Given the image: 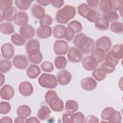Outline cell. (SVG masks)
<instances>
[{
    "instance_id": "7",
    "label": "cell",
    "mask_w": 123,
    "mask_h": 123,
    "mask_svg": "<svg viewBox=\"0 0 123 123\" xmlns=\"http://www.w3.org/2000/svg\"><path fill=\"white\" fill-rule=\"evenodd\" d=\"M12 62L13 65L19 70H25L29 65V60L25 55H15Z\"/></svg>"
},
{
    "instance_id": "56",
    "label": "cell",
    "mask_w": 123,
    "mask_h": 123,
    "mask_svg": "<svg viewBox=\"0 0 123 123\" xmlns=\"http://www.w3.org/2000/svg\"><path fill=\"white\" fill-rule=\"evenodd\" d=\"M86 3L89 7L95 8L98 4L99 1L98 0H86Z\"/></svg>"
},
{
    "instance_id": "18",
    "label": "cell",
    "mask_w": 123,
    "mask_h": 123,
    "mask_svg": "<svg viewBox=\"0 0 123 123\" xmlns=\"http://www.w3.org/2000/svg\"><path fill=\"white\" fill-rule=\"evenodd\" d=\"M36 33L37 36L40 38H48L52 34V28L50 26H40L37 28Z\"/></svg>"
},
{
    "instance_id": "1",
    "label": "cell",
    "mask_w": 123,
    "mask_h": 123,
    "mask_svg": "<svg viewBox=\"0 0 123 123\" xmlns=\"http://www.w3.org/2000/svg\"><path fill=\"white\" fill-rule=\"evenodd\" d=\"M74 45L78 48L83 53L88 54L94 49L95 42L92 38L87 37L83 33H77L73 40Z\"/></svg>"
},
{
    "instance_id": "21",
    "label": "cell",
    "mask_w": 123,
    "mask_h": 123,
    "mask_svg": "<svg viewBox=\"0 0 123 123\" xmlns=\"http://www.w3.org/2000/svg\"><path fill=\"white\" fill-rule=\"evenodd\" d=\"M27 76L31 79H35L38 77L41 73L40 67L35 64H31L29 66L26 71Z\"/></svg>"
},
{
    "instance_id": "28",
    "label": "cell",
    "mask_w": 123,
    "mask_h": 123,
    "mask_svg": "<svg viewBox=\"0 0 123 123\" xmlns=\"http://www.w3.org/2000/svg\"><path fill=\"white\" fill-rule=\"evenodd\" d=\"M78 109L79 105L76 101L72 99H69L66 101L65 110L67 112L74 113Z\"/></svg>"
},
{
    "instance_id": "53",
    "label": "cell",
    "mask_w": 123,
    "mask_h": 123,
    "mask_svg": "<svg viewBox=\"0 0 123 123\" xmlns=\"http://www.w3.org/2000/svg\"><path fill=\"white\" fill-rule=\"evenodd\" d=\"M112 9L115 10H119L122 7H123V1L122 0H111Z\"/></svg>"
},
{
    "instance_id": "26",
    "label": "cell",
    "mask_w": 123,
    "mask_h": 123,
    "mask_svg": "<svg viewBox=\"0 0 123 123\" xmlns=\"http://www.w3.org/2000/svg\"><path fill=\"white\" fill-rule=\"evenodd\" d=\"M25 48L27 53L32 50H40V45L38 40L36 39H32L27 42Z\"/></svg>"
},
{
    "instance_id": "37",
    "label": "cell",
    "mask_w": 123,
    "mask_h": 123,
    "mask_svg": "<svg viewBox=\"0 0 123 123\" xmlns=\"http://www.w3.org/2000/svg\"><path fill=\"white\" fill-rule=\"evenodd\" d=\"M67 28L72 30L75 34L79 33L83 30V27L81 24L76 20H73L70 22L68 24Z\"/></svg>"
},
{
    "instance_id": "19",
    "label": "cell",
    "mask_w": 123,
    "mask_h": 123,
    "mask_svg": "<svg viewBox=\"0 0 123 123\" xmlns=\"http://www.w3.org/2000/svg\"><path fill=\"white\" fill-rule=\"evenodd\" d=\"M31 11L33 16L38 19H41L46 14L45 9L38 4H34Z\"/></svg>"
},
{
    "instance_id": "15",
    "label": "cell",
    "mask_w": 123,
    "mask_h": 123,
    "mask_svg": "<svg viewBox=\"0 0 123 123\" xmlns=\"http://www.w3.org/2000/svg\"><path fill=\"white\" fill-rule=\"evenodd\" d=\"M97 86V82L92 77H86L82 79L81 81V86L85 90L92 91Z\"/></svg>"
},
{
    "instance_id": "11",
    "label": "cell",
    "mask_w": 123,
    "mask_h": 123,
    "mask_svg": "<svg viewBox=\"0 0 123 123\" xmlns=\"http://www.w3.org/2000/svg\"><path fill=\"white\" fill-rule=\"evenodd\" d=\"M20 34L25 39H29L34 37L35 35V30L34 28L29 24H25L19 29Z\"/></svg>"
},
{
    "instance_id": "31",
    "label": "cell",
    "mask_w": 123,
    "mask_h": 123,
    "mask_svg": "<svg viewBox=\"0 0 123 123\" xmlns=\"http://www.w3.org/2000/svg\"><path fill=\"white\" fill-rule=\"evenodd\" d=\"M112 55L118 60H122L123 57V44H117L114 45L111 51H110Z\"/></svg>"
},
{
    "instance_id": "48",
    "label": "cell",
    "mask_w": 123,
    "mask_h": 123,
    "mask_svg": "<svg viewBox=\"0 0 123 123\" xmlns=\"http://www.w3.org/2000/svg\"><path fill=\"white\" fill-rule=\"evenodd\" d=\"M122 117L120 112L117 111H115L108 122L109 123H120L122 122Z\"/></svg>"
},
{
    "instance_id": "6",
    "label": "cell",
    "mask_w": 123,
    "mask_h": 123,
    "mask_svg": "<svg viewBox=\"0 0 123 123\" xmlns=\"http://www.w3.org/2000/svg\"><path fill=\"white\" fill-rule=\"evenodd\" d=\"M68 44L64 40L58 39L54 43L53 50L57 55H65L68 50Z\"/></svg>"
},
{
    "instance_id": "43",
    "label": "cell",
    "mask_w": 123,
    "mask_h": 123,
    "mask_svg": "<svg viewBox=\"0 0 123 123\" xmlns=\"http://www.w3.org/2000/svg\"><path fill=\"white\" fill-rule=\"evenodd\" d=\"M90 8L88 6V5L85 2L81 3L78 7V12L79 14L82 17L85 18L86 16L90 10Z\"/></svg>"
},
{
    "instance_id": "5",
    "label": "cell",
    "mask_w": 123,
    "mask_h": 123,
    "mask_svg": "<svg viewBox=\"0 0 123 123\" xmlns=\"http://www.w3.org/2000/svg\"><path fill=\"white\" fill-rule=\"evenodd\" d=\"M46 103L48 104L50 109L54 111L61 112L64 109L63 101L58 97V94L51 98Z\"/></svg>"
},
{
    "instance_id": "46",
    "label": "cell",
    "mask_w": 123,
    "mask_h": 123,
    "mask_svg": "<svg viewBox=\"0 0 123 123\" xmlns=\"http://www.w3.org/2000/svg\"><path fill=\"white\" fill-rule=\"evenodd\" d=\"M40 67L43 71L47 73L51 72L54 69V65L52 63L49 61L43 62L40 65Z\"/></svg>"
},
{
    "instance_id": "12",
    "label": "cell",
    "mask_w": 123,
    "mask_h": 123,
    "mask_svg": "<svg viewBox=\"0 0 123 123\" xmlns=\"http://www.w3.org/2000/svg\"><path fill=\"white\" fill-rule=\"evenodd\" d=\"M72 74L68 71L62 70L57 74V79L58 82L61 86H66L71 81Z\"/></svg>"
},
{
    "instance_id": "61",
    "label": "cell",
    "mask_w": 123,
    "mask_h": 123,
    "mask_svg": "<svg viewBox=\"0 0 123 123\" xmlns=\"http://www.w3.org/2000/svg\"><path fill=\"white\" fill-rule=\"evenodd\" d=\"M5 83V76L2 74V73H0V86H2Z\"/></svg>"
},
{
    "instance_id": "59",
    "label": "cell",
    "mask_w": 123,
    "mask_h": 123,
    "mask_svg": "<svg viewBox=\"0 0 123 123\" xmlns=\"http://www.w3.org/2000/svg\"><path fill=\"white\" fill-rule=\"evenodd\" d=\"M40 5L43 6H47L49 5L50 3V0H37L36 1Z\"/></svg>"
},
{
    "instance_id": "49",
    "label": "cell",
    "mask_w": 123,
    "mask_h": 123,
    "mask_svg": "<svg viewBox=\"0 0 123 123\" xmlns=\"http://www.w3.org/2000/svg\"><path fill=\"white\" fill-rule=\"evenodd\" d=\"M74 122L77 123H83L85 122V116L81 112H77L73 114Z\"/></svg>"
},
{
    "instance_id": "57",
    "label": "cell",
    "mask_w": 123,
    "mask_h": 123,
    "mask_svg": "<svg viewBox=\"0 0 123 123\" xmlns=\"http://www.w3.org/2000/svg\"><path fill=\"white\" fill-rule=\"evenodd\" d=\"M39 123V120L35 117H31L26 119L25 123Z\"/></svg>"
},
{
    "instance_id": "60",
    "label": "cell",
    "mask_w": 123,
    "mask_h": 123,
    "mask_svg": "<svg viewBox=\"0 0 123 123\" xmlns=\"http://www.w3.org/2000/svg\"><path fill=\"white\" fill-rule=\"evenodd\" d=\"M25 120H26L25 118L18 116L16 118H15L14 122L15 123H25Z\"/></svg>"
},
{
    "instance_id": "27",
    "label": "cell",
    "mask_w": 123,
    "mask_h": 123,
    "mask_svg": "<svg viewBox=\"0 0 123 123\" xmlns=\"http://www.w3.org/2000/svg\"><path fill=\"white\" fill-rule=\"evenodd\" d=\"M90 55L94 58L98 63L101 62L105 58V52L101 49L96 48L91 51Z\"/></svg>"
},
{
    "instance_id": "58",
    "label": "cell",
    "mask_w": 123,
    "mask_h": 123,
    "mask_svg": "<svg viewBox=\"0 0 123 123\" xmlns=\"http://www.w3.org/2000/svg\"><path fill=\"white\" fill-rule=\"evenodd\" d=\"M0 122L1 123H12V119L9 116H4L1 118Z\"/></svg>"
},
{
    "instance_id": "14",
    "label": "cell",
    "mask_w": 123,
    "mask_h": 123,
    "mask_svg": "<svg viewBox=\"0 0 123 123\" xmlns=\"http://www.w3.org/2000/svg\"><path fill=\"white\" fill-rule=\"evenodd\" d=\"M18 90L19 93L23 96L28 97L33 94L34 89L30 83L27 81H24L19 84Z\"/></svg>"
},
{
    "instance_id": "22",
    "label": "cell",
    "mask_w": 123,
    "mask_h": 123,
    "mask_svg": "<svg viewBox=\"0 0 123 123\" xmlns=\"http://www.w3.org/2000/svg\"><path fill=\"white\" fill-rule=\"evenodd\" d=\"M28 16L27 13L24 11H20L18 12L14 20V23L17 25L22 26L27 24L28 21Z\"/></svg>"
},
{
    "instance_id": "36",
    "label": "cell",
    "mask_w": 123,
    "mask_h": 123,
    "mask_svg": "<svg viewBox=\"0 0 123 123\" xmlns=\"http://www.w3.org/2000/svg\"><path fill=\"white\" fill-rule=\"evenodd\" d=\"M106 74H107L101 68V67H98L93 70L92 73V75L97 81H101L105 78Z\"/></svg>"
},
{
    "instance_id": "35",
    "label": "cell",
    "mask_w": 123,
    "mask_h": 123,
    "mask_svg": "<svg viewBox=\"0 0 123 123\" xmlns=\"http://www.w3.org/2000/svg\"><path fill=\"white\" fill-rule=\"evenodd\" d=\"M33 1L30 0H15L14 3L18 9L23 11L28 10Z\"/></svg>"
},
{
    "instance_id": "42",
    "label": "cell",
    "mask_w": 123,
    "mask_h": 123,
    "mask_svg": "<svg viewBox=\"0 0 123 123\" xmlns=\"http://www.w3.org/2000/svg\"><path fill=\"white\" fill-rule=\"evenodd\" d=\"M110 30L117 34L122 33L123 32V24L121 22H114L111 24Z\"/></svg>"
},
{
    "instance_id": "52",
    "label": "cell",
    "mask_w": 123,
    "mask_h": 123,
    "mask_svg": "<svg viewBox=\"0 0 123 123\" xmlns=\"http://www.w3.org/2000/svg\"><path fill=\"white\" fill-rule=\"evenodd\" d=\"M75 37V33L71 29L66 27V30L64 38L68 42H71L73 40Z\"/></svg>"
},
{
    "instance_id": "25",
    "label": "cell",
    "mask_w": 123,
    "mask_h": 123,
    "mask_svg": "<svg viewBox=\"0 0 123 123\" xmlns=\"http://www.w3.org/2000/svg\"><path fill=\"white\" fill-rule=\"evenodd\" d=\"M16 113L18 116L26 118L31 114L32 111L30 107L28 105H22L18 107L16 110Z\"/></svg>"
},
{
    "instance_id": "23",
    "label": "cell",
    "mask_w": 123,
    "mask_h": 123,
    "mask_svg": "<svg viewBox=\"0 0 123 123\" xmlns=\"http://www.w3.org/2000/svg\"><path fill=\"white\" fill-rule=\"evenodd\" d=\"M51 112V111L48 107L43 106L38 110L37 116L39 120L44 121L49 117Z\"/></svg>"
},
{
    "instance_id": "24",
    "label": "cell",
    "mask_w": 123,
    "mask_h": 123,
    "mask_svg": "<svg viewBox=\"0 0 123 123\" xmlns=\"http://www.w3.org/2000/svg\"><path fill=\"white\" fill-rule=\"evenodd\" d=\"M13 25L10 22H5L0 24V31L5 35H10L14 32Z\"/></svg>"
},
{
    "instance_id": "17",
    "label": "cell",
    "mask_w": 123,
    "mask_h": 123,
    "mask_svg": "<svg viewBox=\"0 0 123 123\" xmlns=\"http://www.w3.org/2000/svg\"><path fill=\"white\" fill-rule=\"evenodd\" d=\"M29 61L35 64H38L43 60V55L40 50H34L27 53Z\"/></svg>"
},
{
    "instance_id": "38",
    "label": "cell",
    "mask_w": 123,
    "mask_h": 123,
    "mask_svg": "<svg viewBox=\"0 0 123 123\" xmlns=\"http://www.w3.org/2000/svg\"><path fill=\"white\" fill-rule=\"evenodd\" d=\"M12 65L10 61L6 59H2L0 61V72L2 73L8 72L12 68Z\"/></svg>"
},
{
    "instance_id": "39",
    "label": "cell",
    "mask_w": 123,
    "mask_h": 123,
    "mask_svg": "<svg viewBox=\"0 0 123 123\" xmlns=\"http://www.w3.org/2000/svg\"><path fill=\"white\" fill-rule=\"evenodd\" d=\"M115 111V110L112 107H107L105 108L103 110L101 113V119L109 121Z\"/></svg>"
},
{
    "instance_id": "40",
    "label": "cell",
    "mask_w": 123,
    "mask_h": 123,
    "mask_svg": "<svg viewBox=\"0 0 123 123\" xmlns=\"http://www.w3.org/2000/svg\"><path fill=\"white\" fill-rule=\"evenodd\" d=\"M100 13L97 11L90 9L88 12L86 18L90 22L95 23L100 17Z\"/></svg>"
},
{
    "instance_id": "29",
    "label": "cell",
    "mask_w": 123,
    "mask_h": 123,
    "mask_svg": "<svg viewBox=\"0 0 123 123\" xmlns=\"http://www.w3.org/2000/svg\"><path fill=\"white\" fill-rule=\"evenodd\" d=\"M54 65L58 70L64 69L66 68L67 64V60L65 57L60 55L56 56L54 61Z\"/></svg>"
},
{
    "instance_id": "16",
    "label": "cell",
    "mask_w": 123,
    "mask_h": 123,
    "mask_svg": "<svg viewBox=\"0 0 123 123\" xmlns=\"http://www.w3.org/2000/svg\"><path fill=\"white\" fill-rule=\"evenodd\" d=\"M0 98L4 100H10L14 95V90L12 86L9 85L3 86L0 90Z\"/></svg>"
},
{
    "instance_id": "20",
    "label": "cell",
    "mask_w": 123,
    "mask_h": 123,
    "mask_svg": "<svg viewBox=\"0 0 123 123\" xmlns=\"http://www.w3.org/2000/svg\"><path fill=\"white\" fill-rule=\"evenodd\" d=\"M66 27L62 24L55 25L52 30V34L54 37L57 39L64 38Z\"/></svg>"
},
{
    "instance_id": "33",
    "label": "cell",
    "mask_w": 123,
    "mask_h": 123,
    "mask_svg": "<svg viewBox=\"0 0 123 123\" xmlns=\"http://www.w3.org/2000/svg\"><path fill=\"white\" fill-rule=\"evenodd\" d=\"M103 17L109 23L116 22L119 19V15L116 11L111 10L103 15Z\"/></svg>"
},
{
    "instance_id": "8",
    "label": "cell",
    "mask_w": 123,
    "mask_h": 123,
    "mask_svg": "<svg viewBox=\"0 0 123 123\" xmlns=\"http://www.w3.org/2000/svg\"><path fill=\"white\" fill-rule=\"evenodd\" d=\"M95 46L96 48L101 49L105 52H107L110 51L111 48V40L107 36H102L97 40Z\"/></svg>"
},
{
    "instance_id": "54",
    "label": "cell",
    "mask_w": 123,
    "mask_h": 123,
    "mask_svg": "<svg viewBox=\"0 0 123 123\" xmlns=\"http://www.w3.org/2000/svg\"><path fill=\"white\" fill-rule=\"evenodd\" d=\"M50 3L55 8L58 9L61 8L64 5V1L62 0H50Z\"/></svg>"
},
{
    "instance_id": "2",
    "label": "cell",
    "mask_w": 123,
    "mask_h": 123,
    "mask_svg": "<svg viewBox=\"0 0 123 123\" xmlns=\"http://www.w3.org/2000/svg\"><path fill=\"white\" fill-rule=\"evenodd\" d=\"M75 14V8L71 5H66L56 12V21L58 23L66 25L74 17Z\"/></svg>"
},
{
    "instance_id": "51",
    "label": "cell",
    "mask_w": 123,
    "mask_h": 123,
    "mask_svg": "<svg viewBox=\"0 0 123 123\" xmlns=\"http://www.w3.org/2000/svg\"><path fill=\"white\" fill-rule=\"evenodd\" d=\"M62 121L63 123H73L74 122L73 114L70 113H64L62 116Z\"/></svg>"
},
{
    "instance_id": "10",
    "label": "cell",
    "mask_w": 123,
    "mask_h": 123,
    "mask_svg": "<svg viewBox=\"0 0 123 123\" xmlns=\"http://www.w3.org/2000/svg\"><path fill=\"white\" fill-rule=\"evenodd\" d=\"M18 12L17 9L14 6H12L6 11H1L0 22H2L4 20L8 22L14 21Z\"/></svg>"
},
{
    "instance_id": "34",
    "label": "cell",
    "mask_w": 123,
    "mask_h": 123,
    "mask_svg": "<svg viewBox=\"0 0 123 123\" xmlns=\"http://www.w3.org/2000/svg\"><path fill=\"white\" fill-rule=\"evenodd\" d=\"M11 40L13 44L18 46H23L25 43V39L17 33H15L11 36Z\"/></svg>"
},
{
    "instance_id": "3",
    "label": "cell",
    "mask_w": 123,
    "mask_h": 123,
    "mask_svg": "<svg viewBox=\"0 0 123 123\" xmlns=\"http://www.w3.org/2000/svg\"><path fill=\"white\" fill-rule=\"evenodd\" d=\"M39 85L42 87L53 89L57 87L58 80L57 77L53 74L43 73L38 79Z\"/></svg>"
},
{
    "instance_id": "55",
    "label": "cell",
    "mask_w": 123,
    "mask_h": 123,
    "mask_svg": "<svg viewBox=\"0 0 123 123\" xmlns=\"http://www.w3.org/2000/svg\"><path fill=\"white\" fill-rule=\"evenodd\" d=\"M98 118L93 115H88L85 119V123H98Z\"/></svg>"
},
{
    "instance_id": "13",
    "label": "cell",
    "mask_w": 123,
    "mask_h": 123,
    "mask_svg": "<svg viewBox=\"0 0 123 123\" xmlns=\"http://www.w3.org/2000/svg\"><path fill=\"white\" fill-rule=\"evenodd\" d=\"M1 56L7 60L11 59L14 55V48L10 43H4L1 46Z\"/></svg>"
},
{
    "instance_id": "44",
    "label": "cell",
    "mask_w": 123,
    "mask_h": 123,
    "mask_svg": "<svg viewBox=\"0 0 123 123\" xmlns=\"http://www.w3.org/2000/svg\"><path fill=\"white\" fill-rule=\"evenodd\" d=\"M11 110V106L9 102L1 101L0 103V113L2 114H6Z\"/></svg>"
},
{
    "instance_id": "50",
    "label": "cell",
    "mask_w": 123,
    "mask_h": 123,
    "mask_svg": "<svg viewBox=\"0 0 123 123\" xmlns=\"http://www.w3.org/2000/svg\"><path fill=\"white\" fill-rule=\"evenodd\" d=\"M104 60L106 62H110L114 64L115 66L117 65L119 62V60L116 59L111 54V51H108L105 54Z\"/></svg>"
},
{
    "instance_id": "41",
    "label": "cell",
    "mask_w": 123,
    "mask_h": 123,
    "mask_svg": "<svg viewBox=\"0 0 123 123\" xmlns=\"http://www.w3.org/2000/svg\"><path fill=\"white\" fill-rule=\"evenodd\" d=\"M116 66L111 62L105 61L101 64V68L106 73L111 74L115 70Z\"/></svg>"
},
{
    "instance_id": "9",
    "label": "cell",
    "mask_w": 123,
    "mask_h": 123,
    "mask_svg": "<svg viewBox=\"0 0 123 123\" xmlns=\"http://www.w3.org/2000/svg\"><path fill=\"white\" fill-rule=\"evenodd\" d=\"M84 68L88 71H92L96 69L98 65L96 60L91 55L85 56L82 62Z\"/></svg>"
},
{
    "instance_id": "45",
    "label": "cell",
    "mask_w": 123,
    "mask_h": 123,
    "mask_svg": "<svg viewBox=\"0 0 123 123\" xmlns=\"http://www.w3.org/2000/svg\"><path fill=\"white\" fill-rule=\"evenodd\" d=\"M53 23L52 18L48 14H46L39 20V24L40 26H49Z\"/></svg>"
},
{
    "instance_id": "30",
    "label": "cell",
    "mask_w": 123,
    "mask_h": 123,
    "mask_svg": "<svg viewBox=\"0 0 123 123\" xmlns=\"http://www.w3.org/2000/svg\"><path fill=\"white\" fill-rule=\"evenodd\" d=\"M98 4L99 9L103 14L112 9V2L111 0H101L99 1Z\"/></svg>"
},
{
    "instance_id": "32",
    "label": "cell",
    "mask_w": 123,
    "mask_h": 123,
    "mask_svg": "<svg viewBox=\"0 0 123 123\" xmlns=\"http://www.w3.org/2000/svg\"><path fill=\"white\" fill-rule=\"evenodd\" d=\"M109 25V23L102 17H99L95 22V26L96 28L100 31H105L108 30Z\"/></svg>"
},
{
    "instance_id": "47",
    "label": "cell",
    "mask_w": 123,
    "mask_h": 123,
    "mask_svg": "<svg viewBox=\"0 0 123 123\" xmlns=\"http://www.w3.org/2000/svg\"><path fill=\"white\" fill-rule=\"evenodd\" d=\"M13 1L12 0H0V8L1 11H4L12 7Z\"/></svg>"
},
{
    "instance_id": "4",
    "label": "cell",
    "mask_w": 123,
    "mask_h": 123,
    "mask_svg": "<svg viewBox=\"0 0 123 123\" xmlns=\"http://www.w3.org/2000/svg\"><path fill=\"white\" fill-rule=\"evenodd\" d=\"M83 55L82 51L75 47H71L68 49L67 59L73 63H79L83 59Z\"/></svg>"
}]
</instances>
